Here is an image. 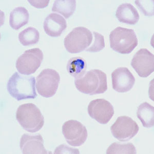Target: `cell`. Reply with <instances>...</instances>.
<instances>
[{
  "instance_id": "obj_14",
  "label": "cell",
  "mask_w": 154,
  "mask_h": 154,
  "mask_svg": "<svg viewBox=\"0 0 154 154\" xmlns=\"http://www.w3.org/2000/svg\"><path fill=\"white\" fill-rule=\"evenodd\" d=\"M67 22L63 17L55 13L49 14L46 18L43 28L46 33L50 37H60L66 29Z\"/></svg>"
},
{
  "instance_id": "obj_7",
  "label": "cell",
  "mask_w": 154,
  "mask_h": 154,
  "mask_svg": "<svg viewBox=\"0 0 154 154\" xmlns=\"http://www.w3.org/2000/svg\"><path fill=\"white\" fill-rule=\"evenodd\" d=\"M43 60V53L38 48L25 51L16 61L18 72L24 75L34 74L40 66Z\"/></svg>"
},
{
  "instance_id": "obj_6",
  "label": "cell",
  "mask_w": 154,
  "mask_h": 154,
  "mask_svg": "<svg viewBox=\"0 0 154 154\" xmlns=\"http://www.w3.org/2000/svg\"><path fill=\"white\" fill-rule=\"evenodd\" d=\"M60 81V75L56 70L53 69H45L37 76V91L44 98L52 97L58 90Z\"/></svg>"
},
{
  "instance_id": "obj_5",
  "label": "cell",
  "mask_w": 154,
  "mask_h": 154,
  "mask_svg": "<svg viewBox=\"0 0 154 154\" xmlns=\"http://www.w3.org/2000/svg\"><path fill=\"white\" fill-rule=\"evenodd\" d=\"M93 40L92 32L84 27H78L66 35L64 44L68 52L77 54L88 50L93 43Z\"/></svg>"
},
{
  "instance_id": "obj_11",
  "label": "cell",
  "mask_w": 154,
  "mask_h": 154,
  "mask_svg": "<svg viewBox=\"0 0 154 154\" xmlns=\"http://www.w3.org/2000/svg\"><path fill=\"white\" fill-rule=\"evenodd\" d=\"M131 66L140 77H149L154 71V56L145 48L138 51L131 60Z\"/></svg>"
},
{
  "instance_id": "obj_3",
  "label": "cell",
  "mask_w": 154,
  "mask_h": 154,
  "mask_svg": "<svg viewBox=\"0 0 154 154\" xmlns=\"http://www.w3.org/2000/svg\"><path fill=\"white\" fill-rule=\"evenodd\" d=\"M16 119L24 130L34 133L44 125V118L40 109L33 103L20 105L16 112Z\"/></svg>"
},
{
  "instance_id": "obj_21",
  "label": "cell",
  "mask_w": 154,
  "mask_h": 154,
  "mask_svg": "<svg viewBox=\"0 0 154 154\" xmlns=\"http://www.w3.org/2000/svg\"><path fill=\"white\" fill-rule=\"evenodd\" d=\"M106 154H136L137 151L135 146L131 143L121 144L115 142L112 144L107 149Z\"/></svg>"
},
{
  "instance_id": "obj_24",
  "label": "cell",
  "mask_w": 154,
  "mask_h": 154,
  "mask_svg": "<svg viewBox=\"0 0 154 154\" xmlns=\"http://www.w3.org/2000/svg\"><path fill=\"white\" fill-rule=\"evenodd\" d=\"M32 5L38 8H43L46 7L49 4V1H45L43 3L41 4L43 1H28Z\"/></svg>"
},
{
  "instance_id": "obj_4",
  "label": "cell",
  "mask_w": 154,
  "mask_h": 154,
  "mask_svg": "<svg viewBox=\"0 0 154 154\" xmlns=\"http://www.w3.org/2000/svg\"><path fill=\"white\" fill-rule=\"evenodd\" d=\"M111 48L121 54H129L136 48L138 41L133 29L118 27L109 35Z\"/></svg>"
},
{
  "instance_id": "obj_13",
  "label": "cell",
  "mask_w": 154,
  "mask_h": 154,
  "mask_svg": "<svg viewBox=\"0 0 154 154\" xmlns=\"http://www.w3.org/2000/svg\"><path fill=\"white\" fill-rule=\"evenodd\" d=\"M20 146L23 154H48L44 147V140L40 134H23L21 137Z\"/></svg>"
},
{
  "instance_id": "obj_18",
  "label": "cell",
  "mask_w": 154,
  "mask_h": 154,
  "mask_svg": "<svg viewBox=\"0 0 154 154\" xmlns=\"http://www.w3.org/2000/svg\"><path fill=\"white\" fill-rule=\"evenodd\" d=\"M86 69L87 64L85 60L79 57L71 58L67 63V72L75 79L84 75Z\"/></svg>"
},
{
  "instance_id": "obj_10",
  "label": "cell",
  "mask_w": 154,
  "mask_h": 154,
  "mask_svg": "<svg viewBox=\"0 0 154 154\" xmlns=\"http://www.w3.org/2000/svg\"><path fill=\"white\" fill-rule=\"evenodd\" d=\"M90 117L102 125H106L114 115V107L109 102L104 99L92 100L88 106Z\"/></svg>"
},
{
  "instance_id": "obj_16",
  "label": "cell",
  "mask_w": 154,
  "mask_h": 154,
  "mask_svg": "<svg viewBox=\"0 0 154 154\" xmlns=\"http://www.w3.org/2000/svg\"><path fill=\"white\" fill-rule=\"evenodd\" d=\"M29 19V14L25 8L17 7L11 12L9 24L14 29H19L28 23Z\"/></svg>"
},
{
  "instance_id": "obj_20",
  "label": "cell",
  "mask_w": 154,
  "mask_h": 154,
  "mask_svg": "<svg viewBox=\"0 0 154 154\" xmlns=\"http://www.w3.org/2000/svg\"><path fill=\"white\" fill-rule=\"evenodd\" d=\"M40 39V33L38 30L29 27L19 33V40L24 46L32 45L38 43Z\"/></svg>"
},
{
  "instance_id": "obj_23",
  "label": "cell",
  "mask_w": 154,
  "mask_h": 154,
  "mask_svg": "<svg viewBox=\"0 0 154 154\" xmlns=\"http://www.w3.org/2000/svg\"><path fill=\"white\" fill-rule=\"evenodd\" d=\"M66 151V153L70 154H79V149H72L67 146L66 145H61L59 146L54 151V154H61L63 151Z\"/></svg>"
},
{
  "instance_id": "obj_2",
  "label": "cell",
  "mask_w": 154,
  "mask_h": 154,
  "mask_svg": "<svg viewBox=\"0 0 154 154\" xmlns=\"http://www.w3.org/2000/svg\"><path fill=\"white\" fill-rule=\"evenodd\" d=\"M7 88L10 95L18 101L35 99L37 97L33 76H25L16 72L9 78Z\"/></svg>"
},
{
  "instance_id": "obj_9",
  "label": "cell",
  "mask_w": 154,
  "mask_h": 154,
  "mask_svg": "<svg viewBox=\"0 0 154 154\" xmlns=\"http://www.w3.org/2000/svg\"><path fill=\"white\" fill-rule=\"evenodd\" d=\"M62 133L66 142L72 146H81L88 138L86 127L75 120H68L63 124Z\"/></svg>"
},
{
  "instance_id": "obj_1",
  "label": "cell",
  "mask_w": 154,
  "mask_h": 154,
  "mask_svg": "<svg viewBox=\"0 0 154 154\" xmlns=\"http://www.w3.org/2000/svg\"><path fill=\"white\" fill-rule=\"evenodd\" d=\"M75 88L81 93L89 95L103 94L107 89V76L99 69H91L75 81Z\"/></svg>"
},
{
  "instance_id": "obj_12",
  "label": "cell",
  "mask_w": 154,
  "mask_h": 154,
  "mask_svg": "<svg viewBox=\"0 0 154 154\" xmlns=\"http://www.w3.org/2000/svg\"><path fill=\"white\" fill-rule=\"evenodd\" d=\"M112 88L118 93L131 91L135 84V78L126 67H119L112 73Z\"/></svg>"
},
{
  "instance_id": "obj_19",
  "label": "cell",
  "mask_w": 154,
  "mask_h": 154,
  "mask_svg": "<svg viewBox=\"0 0 154 154\" xmlns=\"http://www.w3.org/2000/svg\"><path fill=\"white\" fill-rule=\"evenodd\" d=\"M75 8L76 1L75 0H57L54 1L52 11L59 13L68 19L73 14Z\"/></svg>"
},
{
  "instance_id": "obj_8",
  "label": "cell",
  "mask_w": 154,
  "mask_h": 154,
  "mask_svg": "<svg viewBox=\"0 0 154 154\" xmlns=\"http://www.w3.org/2000/svg\"><path fill=\"white\" fill-rule=\"evenodd\" d=\"M138 125L133 119L128 116H120L110 127L112 136L121 142H126L138 133Z\"/></svg>"
},
{
  "instance_id": "obj_15",
  "label": "cell",
  "mask_w": 154,
  "mask_h": 154,
  "mask_svg": "<svg viewBox=\"0 0 154 154\" xmlns=\"http://www.w3.org/2000/svg\"><path fill=\"white\" fill-rule=\"evenodd\" d=\"M116 16L120 22L127 24L135 25L140 19L138 11L130 3H123L118 7Z\"/></svg>"
},
{
  "instance_id": "obj_17",
  "label": "cell",
  "mask_w": 154,
  "mask_h": 154,
  "mask_svg": "<svg viewBox=\"0 0 154 154\" xmlns=\"http://www.w3.org/2000/svg\"><path fill=\"white\" fill-rule=\"evenodd\" d=\"M137 117L144 128H151L154 125V107L146 102L139 106L137 112Z\"/></svg>"
},
{
  "instance_id": "obj_22",
  "label": "cell",
  "mask_w": 154,
  "mask_h": 154,
  "mask_svg": "<svg viewBox=\"0 0 154 154\" xmlns=\"http://www.w3.org/2000/svg\"><path fill=\"white\" fill-rule=\"evenodd\" d=\"M94 34V40L93 43L90 48L86 50L89 52H99L105 48V43L103 35L96 32H93Z\"/></svg>"
}]
</instances>
